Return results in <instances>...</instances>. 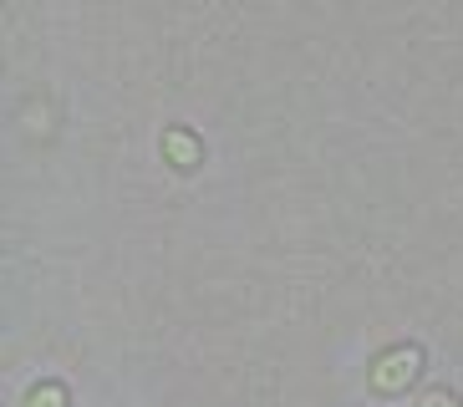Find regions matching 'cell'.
<instances>
[{
  "label": "cell",
  "mask_w": 463,
  "mask_h": 407,
  "mask_svg": "<svg viewBox=\"0 0 463 407\" xmlns=\"http://www.w3.org/2000/svg\"><path fill=\"white\" fill-rule=\"evenodd\" d=\"M418 377V352H387L377 362V372H372V382H377L382 393H397V387H402V382H412Z\"/></svg>",
  "instance_id": "obj_1"
},
{
  "label": "cell",
  "mask_w": 463,
  "mask_h": 407,
  "mask_svg": "<svg viewBox=\"0 0 463 407\" xmlns=\"http://www.w3.org/2000/svg\"><path fill=\"white\" fill-rule=\"evenodd\" d=\"M422 407H458V402H453L449 393H428V397H422Z\"/></svg>",
  "instance_id": "obj_2"
}]
</instances>
